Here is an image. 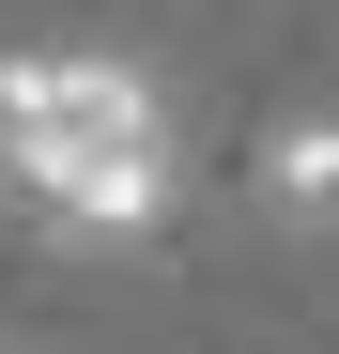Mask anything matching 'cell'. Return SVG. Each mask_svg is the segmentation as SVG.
<instances>
[{
  "mask_svg": "<svg viewBox=\"0 0 339 354\" xmlns=\"http://www.w3.org/2000/svg\"><path fill=\"white\" fill-rule=\"evenodd\" d=\"M0 169L46 201L62 247H139L170 216V108L93 46H16L0 62Z\"/></svg>",
  "mask_w": 339,
  "mask_h": 354,
  "instance_id": "6da1fadb",
  "label": "cell"
},
{
  "mask_svg": "<svg viewBox=\"0 0 339 354\" xmlns=\"http://www.w3.org/2000/svg\"><path fill=\"white\" fill-rule=\"evenodd\" d=\"M247 185H262V216H277V231H339V108H293V124L262 139Z\"/></svg>",
  "mask_w": 339,
  "mask_h": 354,
  "instance_id": "7a4b0ae2",
  "label": "cell"
},
{
  "mask_svg": "<svg viewBox=\"0 0 339 354\" xmlns=\"http://www.w3.org/2000/svg\"><path fill=\"white\" fill-rule=\"evenodd\" d=\"M0 354H16V339H0Z\"/></svg>",
  "mask_w": 339,
  "mask_h": 354,
  "instance_id": "3957f363",
  "label": "cell"
}]
</instances>
